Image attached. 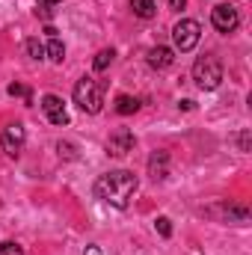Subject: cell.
<instances>
[{
	"mask_svg": "<svg viewBox=\"0 0 252 255\" xmlns=\"http://www.w3.org/2000/svg\"><path fill=\"white\" fill-rule=\"evenodd\" d=\"M24 142H27V130H24L21 122H12V125L3 128V133H0V148H3L9 157H18L21 148H24Z\"/></svg>",
	"mask_w": 252,
	"mask_h": 255,
	"instance_id": "5b68a950",
	"label": "cell"
},
{
	"mask_svg": "<svg viewBox=\"0 0 252 255\" xmlns=\"http://www.w3.org/2000/svg\"><path fill=\"white\" fill-rule=\"evenodd\" d=\"M238 145H241V151H247L250 148V133H241L238 136Z\"/></svg>",
	"mask_w": 252,
	"mask_h": 255,
	"instance_id": "d6986e66",
	"label": "cell"
},
{
	"mask_svg": "<svg viewBox=\"0 0 252 255\" xmlns=\"http://www.w3.org/2000/svg\"><path fill=\"white\" fill-rule=\"evenodd\" d=\"M139 187V181H136V175L133 172H127V169H113V172H104L98 181H95V196L101 199V202H107V205H113V208H127V202H130V196L136 193Z\"/></svg>",
	"mask_w": 252,
	"mask_h": 255,
	"instance_id": "6da1fadb",
	"label": "cell"
},
{
	"mask_svg": "<svg viewBox=\"0 0 252 255\" xmlns=\"http://www.w3.org/2000/svg\"><path fill=\"white\" fill-rule=\"evenodd\" d=\"M133 145H136V136H133V130H127V128H116V130L110 133V139H107V151H110L113 157H125L127 151H133Z\"/></svg>",
	"mask_w": 252,
	"mask_h": 255,
	"instance_id": "52a82bcc",
	"label": "cell"
},
{
	"mask_svg": "<svg viewBox=\"0 0 252 255\" xmlns=\"http://www.w3.org/2000/svg\"><path fill=\"white\" fill-rule=\"evenodd\" d=\"M172 63H175V51H172V48L157 45V48H151V51H148V65H151V68L163 71V68H169Z\"/></svg>",
	"mask_w": 252,
	"mask_h": 255,
	"instance_id": "30bf717a",
	"label": "cell"
},
{
	"mask_svg": "<svg viewBox=\"0 0 252 255\" xmlns=\"http://www.w3.org/2000/svg\"><path fill=\"white\" fill-rule=\"evenodd\" d=\"M9 95H18V98H24L27 104L33 101V95H30V89H27V86H21V83H12V86H9Z\"/></svg>",
	"mask_w": 252,
	"mask_h": 255,
	"instance_id": "2e32d148",
	"label": "cell"
},
{
	"mask_svg": "<svg viewBox=\"0 0 252 255\" xmlns=\"http://www.w3.org/2000/svg\"><path fill=\"white\" fill-rule=\"evenodd\" d=\"M113 110H116L119 116H130V113H136V110H139V101H136V98H130V95H119V98H116V104H113Z\"/></svg>",
	"mask_w": 252,
	"mask_h": 255,
	"instance_id": "7c38bea8",
	"label": "cell"
},
{
	"mask_svg": "<svg viewBox=\"0 0 252 255\" xmlns=\"http://www.w3.org/2000/svg\"><path fill=\"white\" fill-rule=\"evenodd\" d=\"M211 24H214L220 33H232V30H238L241 15H238V9H235L232 3H220V6L211 9Z\"/></svg>",
	"mask_w": 252,
	"mask_h": 255,
	"instance_id": "8992f818",
	"label": "cell"
},
{
	"mask_svg": "<svg viewBox=\"0 0 252 255\" xmlns=\"http://www.w3.org/2000/svg\"><path fill=\"white\" fill-rule=\"evenodd\" d=\"M74 104L83 110V113H101L104 107V83L92 80V77H80L77 86H74Z\"/></svg>",
	"mask_w": 252,
	"mask_h": 255,
	"instance_id": "7a4b0ae2",
	"label": "cell"
},
{
	"mask_svg": "<svg viewBox=\"0 0 252 255\" xmlns=\"http://www.w3.org/2000/svg\"><path fill=\"white\" fill-rule=\"evenodd\" d=\"M45 54H48V60H51V63H63V60H65V45L60 42V36H51V42H48Z\"/></svg>",
	"mask_w": 252,
	"mask_h": 255,
	"instance_id": "4fadbf2b",
	"label": "cell"
},
{
	"mask_svg": "<svg viewBox=\"0 0 252 255\" xmlns=\"http://www.w3.org/2000/svg\"><path fill=\"white\" fill-rule=\"evenodd\" d=\"M148 175H151L154 181H163V178L169 175V154H166V151H154V154L148 157Z\"/></svg>",
	"mask_w": 252,
	"mask_h": 255,
	"instance_id": "9c48e42d",
	"label": "cell"
},
{
	"mask_svg": "<svg viewBox=\"0 0 252 255\" xmlns=\"http://www.w3.org/2000/svg\"><path fill=\"white\" fill-rule=\"evenodd\" d=\"M0 255H24V250H21L18 244L6 241V244H0Z\"/></svg>",
	"mask_w": 252,
	"mask_h": 255,
	"instance_id": "ac0fdd59",
	"label": "cell"
},
{
	"mask_svg": "<svg viewBox=\"0 0 252 255\" xmlns=\"http://www.w3.org/2000/svg\"><path fill=\"white\" fill-rule=\"evenodd\" d=\"M113 48H104V51H98L95 54V60H92V65H95V71H104V68H110V63H113Z\"/></svg>",
	"mask_w": 252,
	"mask_h": 255,
	"instance_id": "5bb4252c",
	"label": "cell"
},
{
	"mask_svg": "<svg viewBox=\"0 0 252 255\" xmlns=\"http://www.w3.org/2000/svg\"><path fill=\"white\" fill-rule=\"evenodd\" d=\"M184 3H187V0H169V6H172V9H184Z\"/></svg>",
	"mask_w": 252,
	"mask_h": 255,
	"instance_id": "44dd1931",
	"label": "cell"
},
{
	"mask_svg": "<svg viewBox=\"0 0 252 255\" xmlns=\"http://www.w3.org/2000/svg\"><path fill=\"white\" fill-rule=\"evenodd\" d=\"M86 255H101V253H98V250H95V247H92V250H86Z\"/></svg>",
	"mask_w": 252,
	"mask_h": 255,
	"instance_id": "7402d4cb",
	"label": "cell"
},
{
	"mask_svg": "<svg viewBox=\"0 0 252 255\" xmlns=\"http://www.w3.org/2000/svg\"><path fill=\"white\" fill-rule=\"evenodd\" d=\"M193 80H196V86L205 89V92L217 89V86L223 83V65H220V60L211 57V54L199 57L196 65H193Z\"/></svg>",
	"mask_w": 252,
	"mask_h": 255,
	"instance_id": "3957f363",
	"label": "cell"
},
{
	"mask_svg": "<svg viewBox=\"0 0 252 255\" xmlns=\"http://www.w3.org/2000/svg\"><path fill=\"white\" fill-rule=\"evenodd\" d=\"M42 110H45V116H48V122L51 125H68V113H65V104L60 95H45L42 98Z\"/></svg>",
	"mask_w": 252,
	"mask_h": 255,
	"instance_id": "ba28073f",
	"label": "cell"
},
{
	"mask_svg": "<svg viewBox=\"0 0 252 255\" xmlns=\"http://www.w3.org/2000/svg\"><path fill=\"white\" fill-rule=\"evenodd\" d=\"M157 232H160V238H169V235H172V223H169V217H157Z\"/></svg>",
	"mask_w": 252,
	"mask_h": 255,
	"instance_id": "e0dca14e",
	"label": "cell"
},
{
	"mask_svg": "<svg viewBox=\"0 0 252 255\" xmlns=\"http://www.w3.org/2000/svg\"><path fill=\"white\" fill-rule=\"evenodd\" d=\"M199 36H202V27L193 18H181L172 27V42H175V51H181V54H190L199 45Z\"/></svg>",
	"mask_w": 252,
	"mask_h": 255,
	"instance_id": "277c9868",
	"label": "cell"
},
{
	"mask_svg": "<svg viewBox=\"0 0 252 255\" xmlns=\"http://www.w3.org/2000/svg\"><path fill=\"white\" fill-rule=\"evenodd\" d=\"M24 51H27L30 60H42V57H45V45H42L39 39H27V42H24Z\"/></svg>",
	"mask_w": 252,
	"mask_h": 255,
	"instance_id": "9a60e30c",
	"label": "cell"
},
{
	"mask_svg": "<svg viewBox=\"0 0 252 255\" xmlns=\"http://www.w3.org/2000/svg\"><path fill=\"white\" fill-rule=\"evenodd\" d=\"M130 9H133V15H136V18H145V21L157 15L154 0H130Z\"/></svg>",
	"mask_w": 252,
	"mask_h": 255,
	"instance_id": "8fae6325",
	"label": "cell"
},
{
	"mask_svg": "<svg viewBox=\"0 0 252 255\" xmlns=\"http://www.w3.org/2000/svg\"><path fill=\"white\" fill-rule=\"evenodd\" d=\"M39 3H42V9H54V6L63 3V0H39Z\"/></svg>",
	"mask_w": 252,
	"mask_h": 255,
	"instance_id": "ffe728a7",
	"label": "cell"
}]
</instances>
